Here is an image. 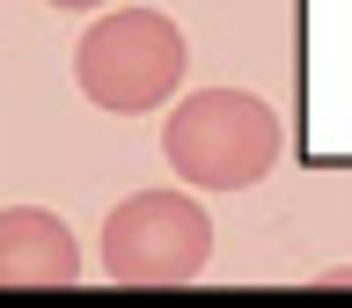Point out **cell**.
Instances as JSON below:
<instances>
[{
    "instance_id": "1",
    "label": "cell",
    "mask_w": 352,
    "mask_h": 308,
    "mask_svg": "<svg viewBox=\"0 0 352 308\" xmlns=\"http://www.w3.org/2000/svg\"><path fill=\"white\" fill-rule=\"evenodd\" d=\"M286 125L279 110L250 96V88H206V96H184L162 125V154L169 169L191 184V191H250L279 169Z\"/></svg>"
},
{
    "instance_id": "2",
    "label": "cell",
    "mask_w": 352,
    "mask_h": 308,
    "mask_svg": "<svg viewBox=\"0 0 352 308\" xmlns=\"http://www.w3.org/2000/svg\"><path fill=\"white\" fill-rule=\"evenodd\" d=\"M74 88L110 118H147L184 88V30L162 8H118L74 44Z\"/></svg>"
},
{
    "instance_id": "3",
    "label": "cell",
    "mask_w": 352,
    "mask_h": 308,
    "mask_svg": "<svg viewBox=\"0 0 352 308\" xmlns=\"http://www.w3.org/2000/svg\"><path fill=\"white\" fill-rule=\"evenodd\" d=\"M213 264V213L191 191H132L103 220V272L118 286H191Z\"/></svg>"
},
{
    "instance_id": "4",
    "label": "cell",
    "mask_w": 352,
    "mask_h": 308,
    "mask_svg": "<svg viewBox=\"0 0 352 308\" xmlns=\"http://www.w3.org/2000/svg\"><path fill=\"white\" fill-rule=\"evenodd\" d=\"M81 242L44 206H0V286H74Z\"/></svg>"
},
{
    "instance_id": "5",
    "label": "cell",
    "mask_w": 352,
    "mask_h": 308,
    "mask_svg": "<svg viewBox=\"0 0 352 308\" xmlns=\"http://www.w3.org/2000/svg\"><path fill=\"white\" fill-rule=\"evenodd\" d=\"M323 286H352V264H338V272H323Z\"/></svg>"
},
{
    "instance_id": "6",
    "label": "cell",
    "mask_w": 352,
    "mask_h": 308,
    "mask_svg": "<svg viewBox=\"0 0 352 308\" xmlns=\"http://www.w3.org/2000/svg\"><path fill=\"white\" fill-rule=\"evenodd\" d=\"M52 8H103V0H52Z\"/></svg>"
}]
</instances>
